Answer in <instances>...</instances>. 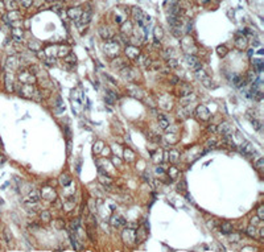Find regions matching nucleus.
I'll list each match as a JSON object with an SVG mask.
<instances>
[{
  "instance_id": "3",
  "label": "nucleus",
  "mask_w": 264,
  "mask_h": 252,
  "mask_svg": "<svg viewBox=\"0 0 264 252\" xmlns=\"http://www.w3.org/2000/svg\"><path fill=\"white\" fill-rule=\"evenodd\" d=\"M103 49H104V53L107 54L108 57H116L118 54H119V45H116V42L115 41H110V42H107L106 45L103 46Z\"/></svg>"
},
{
  "instance_id": "36",
  "label": "nucleus",
  "mask_w": 264,
  "mask_h": 252,
  "mask_svg": "<svg viewBox=\"0 0 264 252\" xmlns=\"http://www.w3.org/2000/svg\"><path fill=\"white\" fill-rule=\"evenodd\" d=\"M104 102H106L107 104L112 106V104H115V102H116V99H114L112 97H111V95H108V94H107V95L104 97Z\"/></svg>"
},
{
  "instance_id": "18",
  "label": "nucleus",
  "mask_w": 264,
  "mask_h": 252,
  "mask_svg": "<svg viewBox=\"0 0 264 252\" xmlns=\"http://www.w3.org/2000/svg\"><path fill=\"white\" fill-rule=\"evenodd\" d=\"M220 231H222V234H225V235H229L230 232H233V224L230 222H223L220 224Z\"/></svg>"
},
{
  "instance_id": "39",
  "label": "nucleus",
  "mask_w": 264,
  "mask_h": 252,
  "mask_svg": "<svg viewBox=\"0 0 264 252\" xmlns=\"http://www.w3.org/2000/svg\"><path fill=\"white\" fill-rule=\"evenodd\" d=\"M102 147H103L102 141H96V143L94 144V152H96V153L100 152V151H102Z\"/></svg>"
},
{
  "instance_id": "50",
  "label": "nucleus",
  "mask_w": 264,
  "mask_h": 252,
  "mask_svg": "<svg viewBox=\"0 0 264 252\" xmlns=\"http://www.w3.org/2000/svg\"><path fill=\"white\" fill-rule=\"evenodd\" d=\"M252 124H254V126H255V128H256V129H260V128H262V123H260L259 120L254 119V120H252Z\"/></svg>"
},
{
  "instance_id": "33",
  "label": "nucleus",
  "mask_w": 264,
  "mask_h": 252,
  "mask_svg": "<svg viewBox=\"0 0 264 252\" xmlns=\"http://www.w3.org/2000/svg\"><path fill=\"white\" fill-rule=\"evenodd\" d=\"M177 189H178V191H185L186 190V182L184 180H180V182L177 184Z\"/></svg>"
},
{
  "instance_id": "56",
  "label": "nucleus",
  "mask_w": 264,
  "mask_h": 252,
  "mask_svg": "<svg viewBox=\"0 0 264 252\" xmlns=\"http://www.w3.org/2000/svg\"><path fill=\"white\" fill-rule=\"evenodd\" d=\"M200 2H202V3H204V4H205V3H207L209 0H200Z\"/></svg>"
},
{
  "instance_id": "25",
  "label": "nucleus",
  "mask_w": 264,
  "mask_h": 252,
  "mask_svg": "<svg viewBox=\"0 0 264 252\" xmlns=\"http://www.w3.org/2000/svg\"><path fill=\"white\" fill-rule=\"evenodd\" d=\"M60 184L62 185V186L71 185V177L69 176V174H62V176L60 177Z\"/></svg>"
},
{
  "instance_id": "41",
  "label": "nucleus",
  "mask_w": 264,
  "mask_h": 252,
  "mask_svg": "<svg viewBox=\"0 0 264 252\" xmlns=\"http://www.w3.org/2000/svg\"><path fill=\"white\" fill-rule=\"evenodd\" d=\"M258 218L260 221H263L264 219V206H260L258 209Z\"/></svg>"
},
{
  "instance_id": "5",
  "label": "nucleus",
  "mask_w": 264,
  "mask_h": 252,
  "mask_svg": "<svg viewBox=\"0 0 264 252\" xmlns=\"http://www.w3.org/2000/svg\"><path fill=\"white\" fill-rule=\"evenodd\" d=\"M19 79L21 81V83H29V85H32V83L36 82V77L33 73H29L27 70H21L20 74H19Z\"/></svg>"
},
{
  "instance_id": "51",
  "label": "nucleus",
  "mask_w": 264,
  "mask_h": 252,
  "mask_svg": "<svg viewBox=\"0 0 264 252\" xmlns=\"http://www.w3.org/2000/svg\"><path fill=\"white\" fill-rule=\"evenodd\" d=\"M64 226H65V224H64V222L61 221V219L56 221V227H57V228H64Z\"/></svg>"
},
{
  "instance_id": "28",
  "label": "nucleus",
  "mask_w": 264,
  "mask_h": 252,
  "mask_svg": "<svg viewBox=\"0 0 264 252\" xmlns=\"http://www.w3.org/2000/svg\"><path fill=\"white\" fill-rule=\"evenodd\" d=\"M191 91V87L189 85H186V83H184V85H181V90H180V95L184 97L186 95V94H189Z\"/></svg>"
},
{
  "instance_id": "30",
  "label": "nucleus",
  "mask_w": 264,
  "mask_h": 252,
  "mask_svg": "<svg viewBox=\"0 0 264 252\" xmlns=\"http://www.w3.org/2000/svg\"><path fill=\"white\" fill-rule=\"evenodd\" d=\"M124 157H125V160H128V161H132L133 159H135V153H133L131 149H125L124 151Z\"/></svg>"
},
{
  "instance_id": "37",
  "label": "nucleus",
  "mask_w": 264,
  "mask_h": 252,
  "mask_svg": "<svg viewBox=\"0 0 264 252\" xmlns=\"http://www.w3.org/2000/svg\"><path fill=\"white\" fill-rule=\"evenodd\" d=\"M168 174L169 176H171L172 178H176L177 176H178V170H177V168H171V169H169V172H168Z\"/></svg>"
},
{
  "instance_id": "9",
  "label": "nucleus",
  "mask_w": 264,
  "mask_h": 252,
  "mask_svg": "<svg viewBox=\"0 0 264 252\" xmlns=\"http://www.w3.org/2000/svg\"><path fill=\"white\" fill-rule=\"evenodd\" d=\"M135 236H136V234L131 228H127V230L123 231V240H124L125 243H128V244L135 243Z\"/></svg>"
},
{
  "instance_id": "17",
  "label": "nucleus",
  "mask_w": 264,
  "mask_h": 252,
  "mask_svg": "<svg viewBox=\"0 0 264 252\" xmlns=\"http://www.w3.org/2000/svg\"><path fill=\"white\" fill-rule=\"evenodd\" d=\"M40 198H41V195H40V191H37V190H32L29 194H28V202L37 203Z\"/></svg>"
},
{
  "instance_id": "23",
  "label": "nucleus",
  "mask_w": 264,
  "mask_h": 252,
  "mask_svg": "<svg viewBox=\"0 0 264 252\" xmlns=\"http://www.w3.org/2000/svg\"><path fill=\"white\" fill-rule=\"evenodd\" d=\"M99 34L102 36L104 40H108V38L111 37L110 28H108V27H100V28H99Z\"/></svg>"
},
{
  "instance_id": "49",
  "label": "nucleus",
  "mask_w": 264,
  "mask_h": 252,
  "mask_svg": "<svg viewBox=\"0 0 264 252\" xmlns=\"http://www.w3.org/2000/svg\"><path fill=\"white\" fill-rule=\"evenodd\" d=\"M255 62H256L255 65H256V67H258V70L262 71V70H263V61H262V60H256Z\"/></svg>"
},
{
  "instance_id": "55",
  "label": "nucleus",
  "mask_w": 264,
  "mask_h": 252,
  "mask_svg": "<svg viewBox=\"0 0 264 252\" xmlns=\"http://www.w3.org/2000/svg\"><path fill=\"white\" fill-rule=\"evenodd\" d=\"M45 2H49V3H54V2H57V0H45Z\"/></svg>"
},
{
  "instance_id": "19",
  "label": "nucleus",
  "mask_w": 264,
  "mask_h": 252,
  "mask_svg": "<svg viewBox=\"0 0 264 252\" xmlns=\"http://www.w3.org/2000/svg\"><path fill=\"white\" fill-rule=\"evenodd\" d=\"M4 5L8 11H17V8H19L15 0H4Z\"/></svg>"
},
{
  "instance_id": "38",
  "label": "nucleus",
  "mask_w": 264,
  "mask_h": 252,
  "mask_svg": "<svg viewBox=\"0 0 264 252\" xmlns=\"http://www.w3.org/2000/svg\"><path fill=\"white\" fill-rule=\"evenodd\" d=\"M13 36H15L16 40H19V37H21V36H23V29L15 28V29H13Z\"/></svg>"
},
{
  "instance_id": "10",
  "label": "nucleus",
  "mask_w": 264,
  "mask_h": 252,
  "mask_svg": "<svg viewBox=\"0 0 264 252\" xmlns=\"http://www.w3.org/2000/svg\"><path fill=\"white\" fill-rule=\"evenodd\" d=\"M139 54H140V49L137 48V46L129 45L125 48V56L128 58H131V60H136V58L139 57Z\"/></svg>"
},
{
  "instance_id": "11",
  "label": "nucleus",
  "mask_w": 264,
  "mask_h": 252,
  "mask_svg": "<svg viewBox=\"0 0 264 252\" xmlns=\"http://www.w3.org/2000/svg\"><path fill=\"white\" fill-rule=\"evenodd\" d=\"M240 152L243 153L244 156H247V157H251V156L255 153L254 148H252V145L249 144L248 141H243V143H242V145H240Z\"/></svg>"
},
{
  "instance_id": "35",
  "label": "nucleus",
  "mask_w": 264,
  "mask_h": 252,
  "mask_svg": "<svg viewBox=\"0 0 264 252\" xmlns=\"http://www.w3.org/2000/svg\"><path fill=\"white\" fill-rule=\"evenodd\" d=\"M16 62H17V61H16V58H15V57L9 58V60H8V66H9L11 69H16L17 66H19V65L16 64Z\"/></svg>"
},
{
  "instance_id": "24",
  "label": "nucleus",
  "mask_w": 264,
  "mask_h": 252,
  "mask_svg": "<svg viewBox=\"0 0 264 252\" xmlns=\"http://www.w3.org/2000/svg\"><path fill=\"white\" fill-rule=\"evenodd\" d=\"M247 235L249 236V238L256 239V238L259 236V231H258V228H256L255 226H249V227L247 228Z\"/></svg>"
},
{
  "instance_id": "40",
  "label": "nucleus",
  "mask_w": 264,
  "mask_h": 252,
  "mask_svg": "<svg viewBox=\"0 0 264 252\" xmlns=\"http://www.w3.org/2000/svg\"><path fill=\"white\" fill-rule=\"evenodd\" d=\"M4 236H5V240H7V242L11 243V240H12L13 236H12V234H11V231H9L8 228H5V230H4Z\"/></svg>"
},
{
  "instance_id": "2",
  "label": "nucleus",
  "mask_w": 264,
  "mask_h": 252,
  "mask_svg": "<svg viewBox=\"0 0 264 252\" xmlns=\"http://www.w3.org/2000/svg\"><path fill=\"white\" fill-rule=\"evenodd\" d=\"M196 116L198 120H201V122H207L209 119H210V111H209V108L206 107V106H198L196 108Z\"/></svg>"
},
{
  "instance_id": "31",
  "label": "nucleus",
  "mask_w": 264,
  "mask_h": 252,
  "mask_svg": "<svg viewBox=\"0 0 264 252\" xmlns=\"http://www.w3.org/2000/svg\"><path fill=\"white\" fill-rule=\"evenodd\" d=\"M162 29L160 27H156L155 28V40H157V41H160L161 37H162Z\"/></svg>"
},
{
  "instance_id": "42",
  "label": "nucleus",
  "mask_w": 264,
  "mask_h": 252,
  "mask_svg": "<svg viewBox=\"0 0 264 252\" xmlns=\"http://www.w3.org/2000/svg\"><path fill=\"white\" fill-rule=\"evenodd\" d=\"M191 69H193L194 71H200V70H202V64L198 61V62H196V64L193 65V66H191Z\"/></svg>"
},
{
  "instance_id": "57",
  "label": "nucleus",
  "mask_w": 264,
  "mask_h": 252,
  "mask_svg": "<svg viewBox=\"0 0 264 252\" xmlns=\"http://www.w3.org/2000/svg\"><path fill=\"white\" fill-rule=\"evenodd\" d=\"M0 148L3 149V143H2V140H0Z\"/></svg>"
},
{
  "instance_id": "47",
  "label": "nucleus",
  "mask_w": 264,
  "mask_h": 252,
  "mask_svg": "<svg viewBox=\"0 0 264 252\" xmlns=\"http://www.w3.org/2000/svg\"><path fill=\"white\" fill-rule=\"evenodd\" d=\"M54 62H56V60H54L53 57H49V58H46V60H45V64L48 65V66H53Z\"/></svg>"
},
{
  "instance_id": "7",
  "label": "nucleus",
  "mask_w": 264,
  "mask_h": 252,
  "mask_svg": "<svg viewBox=\"0 0 264 252\" xmlns=\"http://www.w3.org/2000/svg\"><path fill=\"white\" fill-rule=\"evenodd\" d=\"M217 131H218L220 135H223V136H231V133H233V127L230 126V123L223 122L219 127H217Z\"/></svg>"
},
{
  "instance_id": "6",
  "label": "nucleus",
  "mask_w": 264,
  "mask_h": 252,
  "mask_svg": "<svg viewBox=\"0 0 264 252\" xmlns=\"http://www.w3.org/2000/svg\"><path fill=\"white\" fill-rule=\"evenodd\" d=\"M40 195L42 197V199H44V201H49V202H54V201H56V198H57L56 191H54L52 188H45V189H42V191L40 193Z\"/></svg>"
},
{
  "instance_id": "15",
  "label": "nucleus",
  "mask_w": 264,
  "mask_h": 252,
  "mask_svg": "<svg viewBox=\"0 0 264 252\" xmlns=\"http://www.w3.org/2000/svg\"><path fill=\"white\" fill-rule=\"evenodd\" d=\"M112 67L114 69H124V67H127V64H125V60L124 58H120V57H118L116 56V58L112 61Z\"/></svg>"
},
{
  "instance_id": "16",
  "label": "nucleus",
  "mask_w": 264,
  "mask_h": 252,
  "mask_svg": "<svg viewBox=\"0 0 264 252\" xmlns=\"http://www.w3.org/2000/svg\"><path fill=\"white\" fill-rule=\"evenodd\" d=\"M168 157H169V161L172 164H176L177 161L180 160V152L177 151V149H171V151L168 152Z\"/></svg>"
},
{
  "instance_id": "45",
  "label": "nucleus",
  "mask_w": 264,
  "mask_h": 252,
  "mask_svg": "<svg viewBox=\"0 0 264 252\" xmlns=\"http://www.w3.org/2000/svg\"><path fill=\"white\" fill-rule=\"evenodd\" d=\"M155 172H156V174H158V176H162V174L165 173V169L162 166H156V169H155Z\"/></svg>"
},
{
  "instance_id": "12",
  "label": "nucleus",
  "mask_w": 264,
  "mask_h": 252,
  "mask_svg": "<svg viewBox=\"0 0 264 252\" xmlns=\"http://www.w3.org/2000/svg\"><path fill=\"white\" fill-rule=\"evenodd\" d=\"M247 44H248V41L244 36H238V37L235 38V46L239 50H244L247 48Z\"/></svg>"
},
{
  "instance_id": "44",
  "label": "nucleus",
  "mask_w": 264,
  "mask_h": 252,
  "mask_svg": "<svg viewBox=\"0 0 264 252\" xmlns=\"http://www.w3.org/2000/svg\"><path fill=\"white\" fill-rule=\"evenodd\" d=\"M263 166H264V159H259V161L256 162V168H258V170H263Z\"/></svg>"
},
{
  "instance_id": "43",
  "label": "nucleus",
  "mask_w": 264,
  "mask_h": 252,
  "mask_svg": "<svg viewBox=\"0 0 264 252\" xmlns=\"http://www.w3.org/2000/svg\"><path fill=\"white\" fill-rule=\"evenodd\" d=\"M21 4H23V7H25V8H29V7L33 4V0H21Z\"/></svg>"
},
{
  "instance_id": "22",
  "label": "nucleus",
  "mask_w": 264,
  "mask_h": 252,
  "mask_svg": "<svg viewBox=\"0 0 264 252\" xmlns=\"http://www.w3.org/2000/svg\"><path fill=\"white\" fill-rule=\"evenodd\" d=\"M185 61H186V64L189 65V66H193L196 62H198L200 60H198V57L197 56H194V54H185Z\"/></svg>"
},
{
  "instance_id": "46",
  "label": "nucleus",
  "mask_w": 264,
  "mask_h": 252,
  "mask_svg": "<svg viewBox=\"0 0 264 252\" xmlns=\"http://www.w3.org/2000/svg\"><path fill=\"white\" fill-rule=\"evenodd\" d=\"M29 48H31L32 50H34V52H36V50H38V49H40V44H38V42H36V41H34L33 44L31 42V44H29Z\"/></svg>"
},
{
  "instance_id": "26",
  "label": "nucleus",
  "mask_w": 264,
  "mask_h": 252,
  "mask_svg": "<svg viewBox=\"0 0 264 252\" xmlns=\"http://www.w3.org/2000/svg\"><path fill=\"white\" fill-rule=\"evenodd\" d=\"M240 239H242L240 234H238V232H230L229 234V240L231 243H238Z\"/></svg>"
},
{
  "instance_id": "13",
  "label": "nucleus",
  "mask_w": 264,
  "mask_h": 252,
  "mask_svg": "<svg viewBox=\"0 0 264 252\" xmlns=\"http://www.w3.org/2000/svg\"><path fill=\"white\" fill-rule=\"evenodd\" d=\"M157 120H158V127H160L161 129H166V128H169V119H168V116H165L164 114H160L157 116Z\"/></svg>"
},
{
  "instance_id": "53",
  "label": "nucleus",
  "mask_w": 264,
  "mask_h": 252,
  "mask_svg": "<svg viewBox=\"0 0 264 252\" xmlns=\"http://www.w3.org/2000/svg\"><path fill=\"white\" fill-rule=\"evenodd\" d=\"M255 248L254 247H243L242 248V251H254Z\"/></svg>"
},
{
  "instance_id": "4",
  "label": "nucleus",
  "mask_w": 264,
  "mask_h": 252,
  "mask_svg": "<svg viewBox=\"0 0 264 252\" xmlns=\"http://www.w3.org/2000/svg\"><path fill=\"white\" fill-rule=\"evenodd\" d=\"M91 16H93V12H91V8H89V9H86L85 12L82 11V15H81V17L77 20V27L78 28H81L82 25H87L90 21H91Z\"/></svg>"
},
{
  "instance_id": "29",
  "label": "nucleus",
  "mask_w": 264,
  "mask_h": 252,
  "mask_svg": "<svg viewBox=\"0 0 264 252\" xmlns=\"http://www.w3.org/2000/svg\"><path fill=\"white\" fill-rule=\"evenodd\" d=\"M70 239H71V244H73L74 250H82V246H79L78 240H77V238H75V234L74 235L73 234H70Z\"/></svg>"
},
{
  "instance_id": "34",
  "label": "nucleus",
  "mask_w": 264,
  "mask_h": 252,
  "mask_svg": "<svg viewBox=\"0 0 264 252\" xmlns=\"http://www.w3.org/2000/svg\"><path fill=\"white\" fill-rule=\"evenodd\" d=\"M50 213L49 211H42L41 213V219H42V222H50Z\"/></svg>"
},
{
  "instance_id": "48",
  "label": "nucleus",
  "mask_w": 264,
  "mask_h": 252,
  "mask_svg": "<svg viewBox=\"0 0 264 252\" xmlns=\"http://www.w3.org/2000/svg\"><path fill=\"white\" fill-rule=\"evenodd\" d=\"M215 144H217V140H215L214 137H213V139H209L207 143H206V145H207V147H215Z\"/></svg>"
},
{
  "instance_id": "8",
  "label": "nucleus",
  "mask_w": 264,
  "mask_h": 252,
  "mask_svg": "<svg viewBox=\"0 0 264 252\" xmlns=\"http://www.w3.org/2000/svg\"><path fill=\"white\" fill-rule=\"evenodd\" d=\"M82 15V8L81 7H73V8H69L67 9V16L70 20L77 21Z\"/></svg>"
},
{
  "instance_id": "14",
  "label": "nucleus",
  "mask_w": 264,
  "mask_h": 252,
  "mask_svg": "<svg viewBox=\"0 0 264 252\" xmlns=\"http://www.w3.org/2000/svg\"><path fill=\"white\" fill-rule=\"evenodd\" d=\"M111 224L114 226V227H120V226H127V222H125V219L123 217H118V215H114L112 218H111Z\"/></svg>"
},
{
  "instance_id": "54",
  "label": "nucleus",
  "mask_w": 264,
  "mask_h": 252,
  "mask_svg": "<svg viewBox=\"0 0 264 252\" xmlns=\"http://www.w3.org/2000/svg\"><path fill=\"white\" fill-rule=\"evenodd\" d=\"M252 45H254V46H260V42L258 41V40H256L255 42H252Z\"/></svg>"
},
{
  "instance_id": "52",
  "label": "nucleus",
  "mask_w": 264,
  "mask_h": 252,
  "mask_svg": "<svg viewBox=\"0 0 264 252\" xmlns=\"http://www.w3.org/2000/svg\"><path fill=\"white\" fill-rule=\"evenodd\" d=\"M207 131H209V132H217V127L215 126H209Z\"/></svg>"
},
{
  "instance_id": "32",
  "label": "nucleus",
  "mask_w": 264,
  "mask_h": 252,
  "mask_svg": "<svg viewBox=\"0 0 264 252\" xmlns=\"http://www.w3.org/2000/svg\"><path fill=\"white\" fill-rule=\"evenodd\" d=\"M168 66L172 69H176L178 66V61H177L176 58H168Z\"/></svg>"
},
{
  "instance_id": "1",
  "label": "nucleus",
  "mask_w": 264,
  "mask_h": 252,
  "mask_svg": "<svg viewBox=\"0 0 264 252\" xmlns=\"http://www.w3.org/2000/svg\"><path fill=\"white\" fill-rule=\"evenodd\" d=\"M16 87H17V93H19L20 97H24V98H33V94H34V87L29 85V83H16Z\"/></svg>"
},
{
  "instance_id": "27",
  "label": "nucleus",
  "mask_w": 264,
  "mask_h": 252,
  "mask_svg": "<svg viewBox=\"0 0 264 252\" xmlns=\"http://www.w3.org/2000/svg\"><path fill=\"white\" fill-rule=\"evenodd\" d=\"M217 53H218V56H220V57H225L226 54L229 53V49H227L225 45H219V46H217Z\"/></svg>"
},
{
  "instance_id": "21",
  "label": "nucleus",
  "mask_w": 264,
  "mask_h": 252,
  "mask_svg": "<svg viewBox=\"0 0 264 252\" xmlns=\"http://www.w3.org/2000/svg\"><path fill=\"white\" fill-rule=\"evenodd\" d=\"M57 49H58V50H57V53H58L60 57H65L66 54L70 53V46H69V45H61Z\"/></svg>"
},
{
  "instance_id": "20",
  "label": "nucleus",
  "mask_w": 264,
  "mask_h": 252,
  "mask_svg": "<svg viewBox=\"0 0 264 252\" xmlns=\"http://www.w3.org/2000/svg\"><path fill=\"white\" fill-rule=\"evenodd\" d=\"M136 61H137V62H140V65H143V66H145V67L149 66L151 62H152L147 56H143V54H139V57L136 58Z\"/></svg>"
}]
</instances>
